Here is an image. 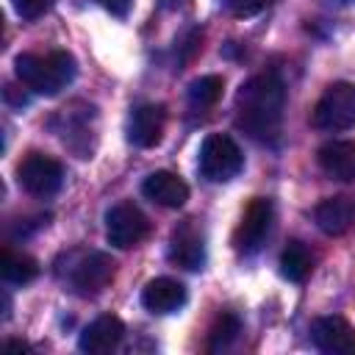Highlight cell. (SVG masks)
I'll return each instance as SVG.
<instances>
[{"instance_id":"obj_1","label":"cell","mask_w":355,"mask_h":355,"mask_svg":"<svg viewBox=\"0 0 355 355\" xmlns=\"http://www.w3.org/2000/svg\"><path fill=\"white\" fill-rule=\"evenodd\" d=\"M286 86L275 75H252L236 92V128L255 141H272L280 133Z\"/></svg>"},{"instance_id":"obj_2","label":"cell","mask_w":355,"mask_h":355,"mask_svg":"<svg viewBox=\"0 0 355 355\" xmlns=\"http://www.w3.org/2000/svg\"><path fill=\"white\" fill-rule=\"evenodd\" d=\"M55 275L67 291L78 297H97L114 280L116 263L100 250H69L55 261Z\"/></svg>"},{"instance_id":"obj_3","label":"cell","mask_w":355,"mask_h":355,"mask_svg":"<svg viewBox=\"0 0 355 355\" xmlns=\"http://www.w3.org/2000/svg\"><path fill=\"white\" fill-rule=\"evenodd\" d=\"M17 78L25 89L53 97L61 89H67L75 78V58L67 50H50V53H19L14 58Z\"/></svg>"},{"instance_id":"obj_4","label":"cell","mask_w":355,"mask_h":355,"mask_svg":"<svg viewBox=\"0 0 355 355\" xmlns=\"http://www.w3.org/2000/svg\"><path fill=\"white\" fill-rule=\"evenodd\" d=\"M200 175L211 183H227L233 180L241 166H244V153L230 139L227 133H208L200 144V158H197Z\"/></svg>"},{"instance_id":"obj_5","label":"cell","mask_w":355,"mask_h":355,"mask_svg":"<svg viewBox=\"0 0 355 355\" xmlns=\"http://www.w3.org/2000/svg\"><path fill=\"white\" fill-rule=\"evenodd\" d=\"M313 128L327 130V133H338V130H349L355 125V86L352 83H330L322 97L313 105L311 114Z\"/></svg>"},{"instance_id":"obj_6","label":"cell","mask_w":355,"mask_h":355,"mask_svg":"<svg viewBox=\"0 0 355 355\" xmlns=\"http://www.w3.org/2000/svg\"><path fill=\"white\" fill-rule=\"evenodd\" d=\"M17 180L31 197H53L64 186V166L44 153H28L17 166Z\"/></svg>"},{"instance_id":"obj_7","label":"cell","mask_w":355,"mask_h":355,"mask_svg":"<svg viewBox=\"0 0 355 355\" xmlns=\"http://www.w3.org/2000/svg\"><path fill=\"white\" fill-rule=\"evenodd\" d=\"M272 222H275V205H272V200L252 197L250 205L241 214V222L233 230V247H236V252L239 255H255L263 247V241H266V236L272 230Z\"/></svg>"},{"instance_id":"obj_8","label":"cell","mask_w":355,"mask_h":355,"mask_svg":"<svg viewBox=\"0 0 355 355\" xmlns=\"http://www.w3.org/2000/svg\"><path fill=\"white\" fill-rule=\"evenodd\" d=\"M150 236V219L133 202H116L105 214V239L111 247L130 250Z\"/></svg>"},{"instance_id":"obj_9","label":"cell","mask_w":355,"mask_h":355,"mask_svg":"<svg viewBox=\"0 0 355 355\" xmlns=\"http://www.w3.org/2000/svg\"><path fill=\"white\" fill-rule=\"evenodd\" d=\"M166 255L175 266H183L189 272L202 269L205 266V236H202V230L191 219L180 222L169 236Z\"/></svg>"},{"instance_id":"obj_10","label":"cell","mask_w":355,"mask_h":355,"mask_svg":"<svg viewBox=\"0 0 355 355\" xmlns=\"http://www.w3.org/2000/svg\"><path fill=\"white\" fill-rule=\"evenodd\" d=\"M311 341L327 355H355V327L344 316H319L311 324Z\"/></svg>"},{"instance_id":"obj_11","label":"cell","mask_w":355,"mask_h":355,"mask_svg":"<svg viewBox=\"0 0 355 355\" xmlns=\"http://www.w3.org/2000/svg\"><path fill=\"white\" fill-rule=\"evenodd\" d=\"M164 125H166V108L161 103H144V105H136L128 116V141L133 147H155L164 136Z\"/></svg>"},{"instance_id":"obj_12","label":"cell","mask_w":355,"mask_h":355,"mask_svg":"<svg viewBox=\"0 0 355 355\" xmlns=\"http://www.w3.org/2000/svg\"><path fill=\"white\" fill-rule=\"evenodd\" d=\"M125 338V324L119 316L114 313H103L94 322H89L80 336H78V349L89 352V355H105L111 349L119 347V341Z\"/></svg>"},{"instance_id":"obj_13","label":"cell","mask_w":355,"mask_h":355,"mask_svg":"<svg viewBox=\"0 0 355 355\" xmlns=\"http://www.w3.org/2000/svg\"><path fill=\"white\" fill-rule=\"evenodd\" d=\"M313 222L327 236H344V233H349L355 227V197L352 194L324 197L313 208Z\"/></svg>"},{"instance_id":"obj_14","label":"cell","mask_w":355,"mask_h":355,"mask_svg":"<svg viewBox=\"0 0 355 355\" xmlns=\"http://www.w3.org/2000/svg\"><path fill=\"white\" fill-rule=\"evenodd\" d=\"M141 194L147 200H153L155 205H164V208H180L186 200H189V186L180 175L169 172V169H158V172H150L141 183Z\"/></svg>"},{"instance_id":"obj_15","label":"cell","mask_w":355,"mask_h":355,"mask_svg":"<svg viewBox=\"0 0 355 355\" xmlns=\"http://www.w3.org/2000/svg\"><path fill=\"white\" fill-rule=\"evenodd\" d=\"M319 169L341 183H352L355 180V141L349 139H333L327 144L319 147L316 153Z\"/></svg>"},{"instance_id":"obj_16","label":"cell","mask_w":355,"mask_h":355,"mask_svg":"<svg viewBox=\"0 0 355 355\" xmlns=\"http://www.w3.org/2000/svg\"><path fill=\"white\" fill-rule=\"evenodd\" d=\"M186 302V286L175 277H155L141 288V305L150 313H175Z\"/></svg>"},{"instance_id":"obj_17","label":"cell","mask_w":355,"mask_h":355,"mask_svg":"<svg viewBox=\"0 0 355 355\" xmlns=\"http://www.w3.org/2000/svg\"><path fill=\"white\" fill-rule=\"evenodd\" d=\"M280 272L291 283H305L313 272V252L302 241H288L280 252Z\"/></svg>"},{"instance_id":"obj_18","label":"cell","mask_w":355,"mask_h":355,"mask_svg":"<svg viewBox=\"0 0 355 355\" xmlns=\"http://www.w3.org/2000/svg\"><path fill=\"white\" fill-rule=\"evenodd\" d=\"M0 272H3V280H6V283L25 286V283H31V280L39 275V263H36V258H31L28 252H19V250H11V247H3Z\"/></svg>"},{"instance_id":"obj_19","label":"cell","mask_w":355,"mask_h":355,"mask_svg":"<svg viewBox=\"0 0 355 355\" xmlns=\"http://www.w3.org/2000/svg\"><path fill=\"white\" fill-rule=\"evenodd\" d=\"M222 89H225V80L219 75H202V78H197V80L189 83L186 100H189L191 108H211V105L219 103Z\"/></svg>"},{"instance_id":"obj_20","label":"cell","mask_w":355,"mask_h":355,"mask_svg":"<svg viewBox=\"0 0 355 355\" xmlns=\"http://www.w3.org/2000/svg\"><path fill=\"white\" fill-rule=\"evenodd\" d=\"M239 333H241V322H239V316L236 313H222L214 324H211V330H208V352H222V349H227L236 338H239Z\"/></svg>"},{"instance_id":"obj_21","label":"cell","mask_w":355,"mask_h":355,"mask_svg":"<svg viewBox=\"0 0 355 355\" xmlns=\"http://www.w3.org/2000/svg\"><path fill=\"white\" fill-rule=\"evenodd\" d=\"M11 6L22 19H39L55 6V0H11Z\"/></svg>"},{"instance_id":"obj_22","label":"cell","mask_w":355,"mask_h":355,"mask_svg":"<svg viewBox=\"0 0 355 355\" xmlns=\"http://www.w3.org/2000/svg\"><path fill=\"white\" fill-rule=\"evenodd\" d=\"M225 3L236 17H252L266 6V0H225Z\"/></svg>"},{"instance_id":"obj_23","label":"cell","mask_w":355,"mask_h":355,"mask_svg":"<svg viewBox=\"0 0 355 355\" xmlns=\"http://www.w3.org/2000/svg\"><path fill=\"white\" fill-rule=\"evenodd\" d=\"M105 11H111L114 17H128L133 8V0H97Z\"/></svg>"},{"instance_id":"obj_24","label":"cell","mask_w":355,"mask_h":355,"mask_svg":"<svg viewBox=\"0 0 355 355\" xmlns=\"http://www.w3.org/2000/svg\"><path fill=\"white\" fill-rule=\"evenodd\" d=\"M158 6L164 11H186L191 6V0H158Z\"/></svg>"},{"instance_id":"obj_25","label":"cell","mask_w":355,"mask_h":355,"mask_svg":"<svg viewBox=\"0 0 355 355\" xmlns=\"http://www.w3.org/2000/svg\"><path fill=\"white\" fill-rule=\"evenodd\" d=\"M327 3H352V0H327Z\"/></svg>"}]
</instances>
